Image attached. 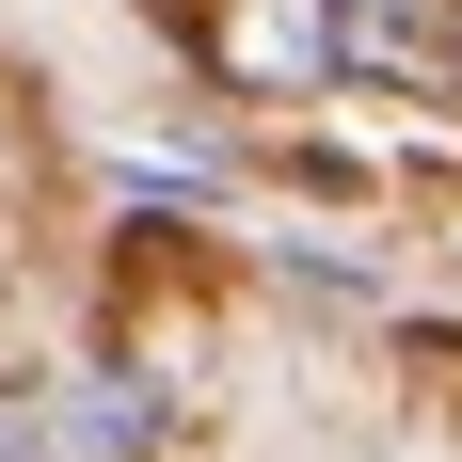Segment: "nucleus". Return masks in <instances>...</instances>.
I'll return each mask as SVG.
<instances>
[{"instance_id": "f257e3e1", "label": "nucleus", "mask_w": 462, "mask_h": 462, "mask_svg": "<svg viewBox=\"0 0 462 462\" xmlns=\"http://www.w3.org/2000/svg\"><path fill=\"white\" fill-rule=\"evenodd\" d=\"M48 447H64V462H143V447H160V399H143L128 367H80L64 399H48Z\"/></svg>"}, {"instance_id": "f03ea898", "label": "nucleus", "mask_w": 462, "mask_h": 462, "mask_svg": "<svg viewBox=\"0 0 462 462\" xmlns=\"http://www.w3.org/2000/svg\"><path fill=\"white\" fill-rule=\"evenodd\" d=\"M0 462H64L48 447V399H0Z\"/></svg>"}]
</instances>
